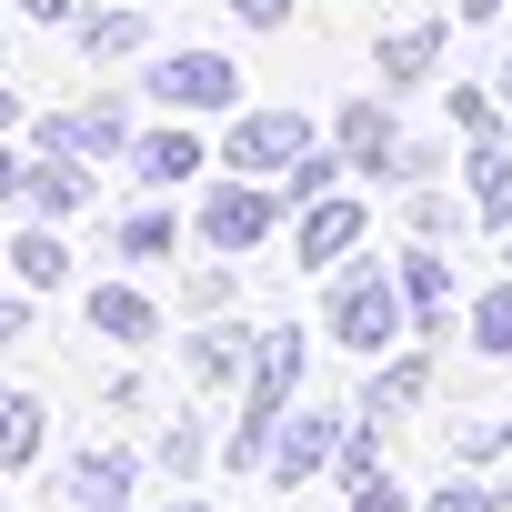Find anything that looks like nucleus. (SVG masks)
<instances>
[{
	"instance_id": "f257e3e1",
	"label": "nucleus",
	"mask_w": 512,
	"mask_h": 512,
	"mask_svg": "<svg viewBox=\"0 0 512 512\" xmlns=\"http://www.w3.org/2000/svg\"><path fill=\"white\" fill-rule=\"evenodd\" d=\"M402 302H412V292H402L392 272H342V282H332V332H342L352 352H382V342L402 332Z\"/></svg>"
},
{
	"instance_id": "f03ea898",
	"label": "nucleus",
	"mask_w": 512,
	"mask_h": 512,
	"mask_svg": "<svg viewBox=\"0 0 512 512\" xmlns=\"http://www.w3.org/2000/svg\"><path fill=\"white\" fill-rule=\"evenodd\" d=\"M151 91H161V101H181V111H231L241 71H231L221 51H171V61L151 71Z\"/></svg>"
},
{
	"instance_id": "7ed1b4c3",
	"label": "nucleus",
	"mask_w": 512,
	"mask_h": 512,
	"mask_svg": "<svg viewBox=\"0 0 512 512\" xmlns=\"http://www.w3.org/2000/svg\"><path fill=\"white\" fill-rule=\"evenodd\" d=\"M231 161H241V171H292V161H312V121H302V111L241 121V131H231Z\"/></svg>"
},
{
	"instance_id": "20e7f679",
	"label": "nucleus",
	"mask_w": 512,
	"mask_h": 512,
	"mask_svg": "<svg viewBox=\"0 0 512 512\" xmlns=\"http://www.w3.org/2000/svg\"><path fill=\"white\" fill-rule=\"evenodd\" d=\"M272 231V191H251V181H221L211 201H201V241H221V251H251Z\"/></svg>"
},
{
	"instance_id": "39448f33",
	"label": "nucleus",
	"mask_w": 512,
	"mask_h": 512,
	"mask_svg": "<svg viewBox=\"0 0 512 512\" xmlns=\"http://www.w3.org/2000/svg\"><path fill=\"white\" fill-rule=\"evenodd\" d=\"M352 241H362V211H352V201H322V211L302 221V241H292V251H302L312 272H332L342 251H352Z\"/></svg>"
},
{
	"instance_id": "423d86ee",
	"label": "nucleus",
	"mask_w": 512,
	"mask_h": 512,
	"mask_svg": "<svg viewBox=\"0 0 512 512\" xmlns=\"http://www.w3.org/2000/svg\"><path fill=\"white\" fill-rule=\"evenodd\" d=\"M131 452H81V472H71V492H81V512H121L131 502Z\"/></svg>"
},
{
	"instance_id": "0eeeda50",
	"label": "nucleus",
	"mask_w": 512,
	"mask_h": 512,
	"mask_svg": "<svg viewBox=\"0 0 512 512\" xmlns=\"http://www.w3.org/2000/svg\"><path fill=\"white\" fill-rule=\"evenodd\" d=\"M322 452H332V422H322V412H302V422H282V432H272V472H282V482H302Z\"/></svg>"
},
{
	"instance_id": "6e6552de",
	"label": "nucleus",
	"mask_w": 512,
	"mask_h": 512,
	"mask_svg": "<svg viewBox=\"0 0 512 512\" xmlns=\"http://www.w3.org/2000/svg\"><path fill=\"white\" fill-rule=\"evenodd\" d=\"M131 171H141V181H191V171H201V141H191V131H151V141L131 151Z\"/></svg>"
},
{
	"instance_id": "1a4fd4ad",
	"label": "nucleus",
	"mask_w": 512,
	"mask_h": 512,
	"mask_svg": "<svg viewBox=\"0 0 512 512\" xmlns=\"http://www.w3.org/2000/svg\"><path fill=\"white\" fill-rule=\"evenodd\" d=\"M91 322H101L111 342H151V322H161V312H151L131 282H111V292H91Z\"/></svg>"
},
{
	"instance_id": "9d476101",
	"label": "nucleus",
	"mask_w": 512,
	"mask_h": 512,
	"mask_svg": "<svg viewBox=\"0 0 512 512\" xmlns=\"http://www.w3.org/2000/svg\"><path fill=\"white\" fill-rule=\"evenodd\" d=\"M31 452H41V402H31V392H11V382H0V462L21 472Z\"/></svg>"
},
{
	"instance_id": "9b49d317",
	"label": "nucleus",
	"mask_w": 512,
	"mask_h": 512,
	"mask_svg": "<svg viewBox=\"0 0 512 512\" xmlns=\"http://www.w3.org/2000/svg\"><path fill=\"white\" fill-rule=\"evenodd\" d=\"M432 51H442V31L422 21V31H392L382 41V81H412V71H432Z\"/></svg>"
},
{
	"instance_id": "f8f14e48",
	"label": "nucleus",
	"mask_w": 512,
	"mask_h": 512,
	"mask_svg": "<svg viewBox=\"0 0 512 512\" xmlns=\"http://www.w3.org/2000/svg\"><path fill=\"white\" fill-rule=\"evenodd\" d=\"M21 282H41V292H51V282H71V241L31 231V241H21Z\"/></svg>"
},
{
	"instance_id": "ddd939ff",
	"label": "nucleus",
	"mask_w": 512,
	"mask_h": 512,
	"mask_svg": "<svg viewBox=\"0 0 512 512\" xmlns=\"http://www.w3.org/2000/svg\"><path fill=\"white\" fill-rule=\"evenodd\" d=\"M21 191H31V201H41V211H61V221H71V211H81V201H91V181H81V171H31V181H21Z\"/></svg>"
},
{
	"instance_id": "4468645a",
	"label": "nucleus",
	"mask_w": 512,
	"mask_h": 512,
	"mask_svg": "<svg viewBox=\"0 0 512 512\" xmlns=\"http://www.w3.org/2000/svg\"><path fill=\"white\" fill-rule=\"evenodd\" d=\"M472 191H482L492 221H512V151H482V161H472Z\"/></svg>"
},
{
	"instance_id": "2eb2a0df",
	"label": "nucleus",
	"mask_w": 512,
	"mask_h": 512,
	"mask_svg": "<svg viewBox=\"0 0 512 512\" xmlns=\"http://www.w3.org/2000/svg\"><path fill=\"white\" fill-rule=\"evenodd\" d=\"M121 251H131V262H151V251H171V211H131V221H121Z\"/></svg>"
},
{
	"instance_id": "dca6fc26",
	"label": "nucleus",
	"mask_w": 512,
	"mask_h": 512,
	"mask_svg": "<svg viewBox=\"0 0 512 512\" xmlns=\"http://www.w3.org/2000/svg\"><path fill=\"white\" fill-rule=\"evenodd\" d=\"M472 342H482V352H512V282H502V292L472 312Z\"/></svg>"
},
{
	"instance_id": "f3484780",
	"label": "nucleus",
	"mask_w": 512,
	"mask_h": 512,
	"mask_svg": "<svg viewBox=\"0 0 512 512\" xmlns=\"http://www.w3.org/2000/svg\"><path fill=\"white\" fill-rule=\"evenodd\" d=\"M402 292H412L422 312H442V292H452V282H442V262H432V251H422V262H402Z\"/></svg>"
},
{
	"instance_id": "a211bd4d",
	"label": "nucleus",
	"mask_w": 512,
	"mask_h": 512,
	"mask_svg": "<svg viewBox=\"0 0 512 512\" xmlns=\"http://www.w3.org/2000/svg\"><path fill=\"white\" fill-rule=\"evenodd\" d=\"M412 392H422V362H392V372L372 382V412H392V402H412Z\"/></svg>"
},
{
	"instance_id": "6ab92c4d",
	"label": "nucleus",
	"mask_w": 512,
	"mask_h": 512,
	"mask_svg": "<svg viewBox=\"0 0 512 512\" xmlns=\"http://www.w3.org/2000/svg\"><path fill=\"white\" fill-rule=\"evenodd\" d=\"M342 141H352V151H382V141H392V131H382V111H372V101H362V111H342Z\"/></svg>"
},
{
	"instance_id": "aec40b11",
	"label": "nucleus",
	"mask_w": 512,
	"mask_h": 512,
	"mask_svg": "<svg viewBox=\"0 0 512 512\" xmlns=\"http://www.w3.org/2000/svg\"><path fill=\"white\" fill-rule=\"evenodd\" d=\"M191 362H201V372H231V362H241V342H231V332H201V342H191Z\"/></svg>"
},
{
	"instance_id": "412c9836",
	"label": "nucleus",
	"mask_w": 512,
	"mask_h": 512,
	"mask_svg": "<svg viewBox=\"0 0 512 512\" xmlns=\"http://www.w3.org/2000/svg\"><path fill=\"white\" fill-rule=\"evenodd\" d=\"M432 512H492V492H472V482H452V492H432Z\"/></svg>"
},
{
	"instance_id": "4be33fe9",
	"label": "nucleus",
	"mask_w": 512,
	"mask_h": 512,
	"mask_svg": "<svg viewBox=\"0 0 512 512\" xmlns=\"http://www.w3.org/2000/svg\"><path fill=\"white\" fill-rule=\"evenodd\" d=\"M231 11H241V21H262V31H272V21L292 11V0H231Z\"/></svg>"
},
{
	"instance_id": "5701e85b",
	"label": "nucleus",
	"mask_w": 512,
	"mask_h": 512,
	"mask_svg": "<svg viewBox=\"0 0 512 512\" xmlns=\"http://www.w3.org/2000/svg\"><path fill=\"white\" fill-rule=\"evenodd\" d=\"M21 11H31V21H71V11H81V0H21Z\"/></svg>"
},
{
	"instance_id": "b1692460",
	"label": "nucleus",
	"mask_w": 512,
	"mask_h": 512,
	"mask_svg": "<svg viewBox=\"0 0 512 512\" xmlns=\"http://www.w3.org/2000/svg\"><path fill=\"white\" fill-rule=\"evenodd\" d=\"M21 181H31V171H21V151H0V201H11Z\"/></svg>"
},
{
	"instance_id": "393cba45",
	"label": "nucleus",
	"mask_w": 512,
	"mask_h": 512,
	"mask_svg": "<svg viewBox=\"0 0 512 512\" xmlns=\"http://www.w3.org/2000/svg\"><path fill=\"white\" fill-rule=\"evenodd\" d=\"M21 332H31V322H21V302H0V342H21Z\"/></svg>"
},
{
	"instance_id": "a878e982",
	"label": "nucleus",
	"mask_w": 512,
	"mask_h": 512,
	"mask_svg": "<svg viewBox=\"0 0 512 512\" xmlns=\"http://www.w3.org/2000/svg\"><path fill=\"white\" fill-rule=\"evenodd\" d=\"M352 512H402V502L392 492H352Z\"/></svg>"
},
{
	"instance_id": "bb28decb",
	"label": "nucleus",
	"mask_w": 512,
	"mask_h": 512,
	"mask_svg": "<svg viewBox=\"0 0 512 512\" xmlns=\"http://www.w3.org/2000/svg\"><path fill=\"white\" fill-rule=\"evenodd\" d=\"M11 121H21V101H11V91H0V131H11Z\"/></svg>"
},
{
	"instance_id": "cd10ccee",
	"label": "nucleus",
	"mask_w": 512,
	"mask_h": 512,
	"mask_svg": "<svg viewBox=\"0 0 512 512\" xmlns=\"http://www.w3.org/2000/svg\"><path fill=\"white\" fill-rule=\"evenodd\" d=\"M181 512H211V502H181Z\"/></svg>"
},
{
	"instance_id": "c85d7f7f",
	"label": "nucleus",
	"mask_w": 512,
	"mask_h": 512,
	"mask_svg": "<svg viewBox=\"0 0 512 512\" xmlns=\"http://www.w3.org/2000/svg\"><path fill=\"white\" fill-rule=\"evenodd\" d=\"M502 81H512V71H502Z\"/></svg>"
}]
</instances>
